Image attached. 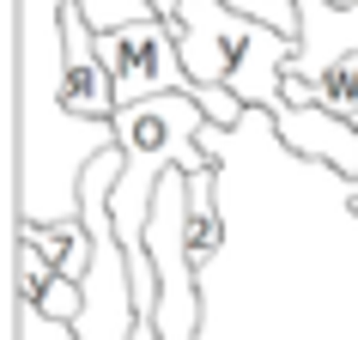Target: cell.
<instances>
[{
    "instance_id": "277c9868",
    "label": "cell",
    "mask_w": 358,
    "mask_h": 340,
    "mask_svg": "<svg viewBox=\"0 0 358 340\" xmlns=\"http://www.w3.org/2000/svg\"><path fill=\"white\" fill-rule=\"evenodd\" d=\"M201 134H207V115L194 104V92H170V97H146L134 110H115L122 152H152V158H164L170 170H189V176L213 170V152L201 146Z\"/></svg>"
},
{
    "instance_id": "ba28073f",
    "label": "cell",
    "mask_w": 358,
    "mask_h": 340,
    "mask_svg": "<svg viewBox=\"0 0 358 340\" xmlns=\"http://www.w3.org/2000/svg\"><path fill=\"white\" fill-rule=\"evenodd\" d=\"M19 304H31V310H43L49 322H67V328H73V322H79V304H85V292H79L73 280H61V274H55V280L43 285L37 298H19Z\"/></svg>"
},
{
    "instance_id": "9c48e42d",
    "label": "cell",
    "mask_w": 358,
    "mask_h": 340,
    "mask_svg": "<svg viewBox=\"0 0 358 340\" xmlns=\"http://www.w3.org/2000/svg\"><path fill=\"white\" fill-rule=\"evenodd\" d=\"M152 13H158V19L170 24V13H176V0H152Z\"/></svg>"
},
{
    "instance_id": "3957f363",
    "label": "cell",
    "mask_w": 358,
    "mask_h": 340,
    "mask_svg": "<svg viewBox=\"0 0 358 340\" xmlns=\"http://www.w3.org/2000/svg\"><path fill=\"white\" fill-rule=\"evenodd\" d=\"M97 55H103V67L115 79V104L122 110L146 104V97L194 92L189 67H182V49H176V31L164 19H140V24H122V31H103Z\"/></svg>"
},
{
    "instance_id": "8992f818",
    "label": "cell",
    "mask_w": 358,
    "mask_h": 340,
    "mask_svg": "<svg viewBox=\"0 0 358 340\" xmlns=\"http://www.w3.org/2000/svg\"><path fill=\"white\" fill-rule=\"evenodd\" d=\"M219 189H213V170L207 176H189V243H194V262H207L219 249Z\"/></svg>"
},
{
    "instance_id": "30bf717a",
    "label": "cell",
    "mask_w": 358,
    "mask_h": 340,
    "mask_svg": "<svg viewBox=\"0 0 358 340\" xmlns=\"http://www.w3.org/2000/svg\"><path fill=\"white\" fill-rule=\"evenodd\" d=\"M346 207H352V213H358V183H346Z\"/></svg>"
},
{
    "instance_id": "52a82bcc",
    "label": "cell",
    "mask_w": 358,
    "mask_h": 340,
    "mask_svg": "<svg viewBox=\"0 0 358 340\" xmlns=\"http://www.w3.org/2000/svg\"><path fill=\"white\" fill-rule=\"evenodd\" d=\"M55 6H79L97 37L103 31H122V24H140V19H158L152 0H55Z\"/></svg>"
},
{
    "instance_id": "5b68a950",
    "label": "cell",
    "mask_w": 358,
    "mask_h": 340,
    "mask_svg": "<svg viewBox=\"0 0 358 340\" xmlns=\"http://www.w3.org/2000/svg\"><path fill=\"white\" fill-rule=\"evenodd\" d=\"M61 31H67V73H61V85H67V110L85 115V122H115L122 104H115L110 67H103V55H97V31L85 24L79 6L61 13Z\"/></svg>"
},
{
    "instance_id": "6da1fadb",
    "label": "cell",
    "mask_w": 358,
    "mask_h": 340,
    "mask_svg": "<svg viewBox=\"0 0 358 340\" xmlns=\"http://www.w3.org/2000/svg\"><path fill=\"white\" fill-rule=\"evenodd\" d=\"M55 0H13V92H19V225L79 219L85 170L115 152V122L67 110V31Z\"/></svg>"
},
{
    "instance_id": "7a4b0ae2",
    "label": "cell",
    "mask_w": 358,
    "mask_h": 340,
    "mask_svg": "<svg viewBox=\"0 0 358 340\" xmlns=\"http://www.w3.org/2000/svg\"><path fill=\"white\" fill-rule=\"evenodd\" d=\"M170 31H176V49H182L194 92L219 85L243 110H262L273 122L285 115V67L298 55V37L249 19L225 0H176Z\"/></svg>"
}]
</instances>
